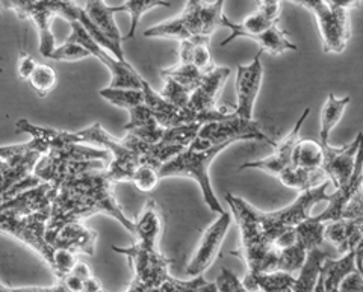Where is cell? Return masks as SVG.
Listing matches in <instances>:
<instances>
[{"label": "cell", "mask_w": 363, "mask_h": 292, "mask_svg": "<svg viewBox=\"0 0 363 292\" xmlns=\"http://www.w3.org/2000/svg\"><path fill=\"white\" fill-rule=\"evenodd\" d=\"M113 185L116 184L109 181L105 172H94L58 186L48 224L49 242L55 241L56 235L67 224L82 223L96 213H106L135 237V221L124 215L113 196Z\"/></svg>", "instance_id": "obj_1"}, {"label": "cell", "mask_w": 363, "mask_h": 292, "mask_svg": "<svg viewBox=\"0 0 363 292\" xmlns=\"http://www.w3.org/2000/svg\"><path fill=\"white\" fill-rule=\"evenodd\" d=\"M224 2H188L182 14L152 26L144 32L147 38H174L186 41L197 35L211 37L223 26Z\"/></svg>", "instance_id": "obj_2"}, {"label": "cell", "mask_w": 363, "mask_h": 292, "mask_svg": "<svg viewBox=\"0 0 363 292\" xmlns=\"http://www.w3.org/2000/svg\"><path fill=\"white\" fill-rule=\"evenodd\" d=\"M330 184V181H327L320 186L300 193L289 206L280 210L262 212L256 209V221L262 245L274 247V242L280 235L292 228H297L298 224L311 218L309 213L315 205L330 200V196H327V189Z\"/></svg>", "instance_id": "obj_3"}, {"label": "cell", "mask_w": 363, "mask_h": 292, "mask_svg": "<svg viewBox=\"0 0 363 292\" xmlns=\"http://www.w3.org/2000/svg\"><path fill=\"white\" fill-rule=\"evenodd\" d=\"M227 147H229L227 144L213 145V147H209V149L188 147L186 150H184L179 156H176L174 159L167 162L161 170H159V177L161 179L164 177L194 179L201 189L204 203L208 205L211 210L223 215L225 210L221 208L218 197L213 193L212 182L209 177V167L212 161Z\"/></svg>", "instance_id": "obj_4"}, {"label": "cell", "mask_w": 363, "mask_h": 292, "mask_svg": "<svg viewBox=\"0 0 363 292\" xmlns=\"http://www.w3.org/2000/svg\"><path fill=\"white\" fill-rule=\"evenodd\" d=\"M297 5L313 13L318 28L323 37L324 52L340 53L347 47L351 37L348 23V11L356 8L357 2H323V0H308V2H295Z\"/></svg>", "instance_id": "obj_5"}, {"label": "cell", "mask_w": 363, "mask_h": 292, "mask_svg": "<svg viewBox=\"0 0 363 292\" xmlns=\"http://www.w3.org/2000/svg\"><path fill=\"white\" fill-rule=\"evenodd\" d=\"M4 6L13 9L20 18H30L37 25L40 35V53L43 58L52 60L56 50L52 33V18L61 16L67 21H76V2H4Z\"/></svg>", "instance_id": "obj_6"}, {"label": "cell", "mask_w": 363, "mask_h": 292, "mask_svg": "<svg viewBox=\"0 0 363 292\" xmlns=\"http://www.w3.org/2000/svg\"><path fill=\"white\" fill-rule=\"evenodd\" d=\"M248 140L264 141L274 149L279 144L272 138H269L268 135L262 130L259 121L241 118L233 112L232 117L224 121H215V123H209V125H204L199 133V137L189 145V147L209 149V147H213V145H221V144L232 145L233 142L248 141Z\"/></svg>", "instance_id": "obj_7"}, {"label": "cell", "mask_w": 363, "mask_h": 292, "mask_svg": "<svg viewBox=\"0 0 363 292\" xmlns=\"http://www.w3.org/2000/svg\"><path fill=\"white\" fill-rule=\"evenodd\" d=\"M50 212L52 209L33 213L29 217H13L0 212V229L30 247L33 252L41 256V259L49 265V268L53 269L56 249L48 240Z\"/></svg>", "instance_id": "obj_8"}, {"label": "cell", "mask_w": 363, "mask_h": 292, "mask_svg": "<svg viewBox=\"0 0 363 292\" xmlns=\"http://www.w3.org/2000/svg\"><path fill=\"white\" fill-rule=\"evenodd\" d=\"M112 250L128 257L133 271L132 280L150 291L157 289L169 276L168 266L172 265V261L159 252V249H147L135 242L129 247L113 245Z\"/></svg>", "instance_id": "obj_9"}, {"label": "cell", "mask_w": 363, "mask_h": 292, "mask_svg": "<svg viewBox=\"0 0 363 292\" xmlns=\"http://www.w3.org/2000/svg\"><path fill=\"white\" fill-rule=\"evenodd\" d=\"M72 25V33L70 37L67 38L68 43H74L82 46L85 50L89 52L91 56H96V58L108 67V70L112 74V82L111 88H129V89H143V76L133 69V65H124L117 58L106 52L104 47H100L99 44L91 38L89 33L85 30V28L73 21Z\"/></svg>", "instance_id": "obj_10"}, {"label": "cell", "mask_w": 363, "mask_h": 292, "mask_svg": "<svg viewBox=\"0 0 363 292\" xmlns=\"http://www.w3.org/2000/svg\"><path fill=\"white\" fill-rule=\"evenodd\" d=\"M108 164L104 161H68L53 153L45 155L38 162L33 176L40 184H49L61 186L62 184L73 181L94 172H105Z\"/></svg>", "instance_id": "obj_11"}, {"label": "cell", "mask_w": 363, "mask_h": 292, "mask_svg": "<svg viewBox=\"0 0 363 292\" xmlns=\"http://www.w3.org/2000/svg\"><path fill=\"white\" fill-rule=\"evenodd\" d=\"M262 50L259 49L255 60L247 65H238L236 70V106L235 114L245 120H253V109L257 94L260 91L264 77V65H262Z\"/></svg>", "instance_id": "obj_12"}, {"label": "cell", "mask_w": 363, "mask_h": 292, "mask_svg": "<svg viewBox=\"0 0 363 292\" xmlns=\"http://www.w3.org/2000/svg\"><path fill=\"white\" fill-rule=\"evenodd\" d=\"M230 224H232L230 213L224 212L223 215H220L206 230H204L194 256L191 257L189 264L186 265L188 276L191 277L201 276L213 264V261L217 259Z\"/></svg>", "instance_id": "obj_13"}, {"label": "cell", "mask_w": 363, "mask_h": 292, "mask_svg": "<svg viewBox=\"0 0 363 292\" xmlns=\"http://www.w3.org/2000/svg\"><path fill=\"white\" fill-rule=\"evenodd\" d=\"M309 114H311V109L309 108L304 109L303 116L297 120V123H295V126L291 129V132L277 144L274 153L264 159L245 162L240 167V170H253L255 168V170L265 172V173L276 176L279 179V176L283 172H286L288 168L292 165L294 150H295V147H297V144L300 142V130H301V126L306 121V118L309 117Z\"/></svg>", "instance_id": "obj_14"}, {"label": "cell", "mask_w": 363, "mask_h": 292, "mask_svg": "<svg viewBox=\"0 0 363 292\" xmlns=\"http://www.w3.org/2000/svg\"><path fill=\"white\" fill-rule=\"evenodd\" d=\"M362 135L363 132H359L357 137L353 140V142H350L340 149H335L330 144L323 145V150H324L323 170L325 172L328 181L335 185L336 189L345 186L354 173Z\"/></svg>", "instance_id": "obj_15"}, {"label": "cell", "mask_w": 363, "mask_h": 292, "mask_svg": "<svg viewBox=\"0 0 363 292\" xmlns=\"http://www.w3.org/2000/svg\"><path fill=\"white\" fill-rule=\"evenodd\" d=\"M280 8L281 5L279 2H259L255 13L247 16L241 23H235V21H232L230 18H227L224 16L223 26L229 28L232 33L229 38L221 43V46H225V44H229L238 37H245V38L257 37L262 32L268 30L269 28L279 25Z\"/></svg>", "instance_id": "obj_16"}, {"label": "cell", "mask_w": 363, "mask_h": 292, "mask_svg": "<svg viewBox=\"0 0 363 292\" xmlns=\"http://www.w3.org/2000/svg\"><path fill=\"white\" fill-rule=\"evenodd\" d=\"M56 194H58V186L41 184L5 201L0 208V212L13 217H29L43 210H50Z\"/></svg>", "instance_id": "obj_17"}, {"label": "cell", "mask_w": 363, "mask_h": 292, "mask_svg": "<svg viewBox=\"0 0 363 292\" xmlns=\"http://www.w3.org/2000/svg\"><path fill=\"white\" fill-rule=\"evenodd\" d=\"M362 186H363V135H362L360 147L357 152V159H356L353 176H351V179L345 186L335 191V193L330 196V200H328L327 209L323 210L320 215H316L315 218L325 224L342 218L345 209L350 205V201L354 198V196L359 193Z\"/></svg>", "instance_id": "obj_18"}, {"label": "cell", "mask_w": 363, "mask_h": 292, "mask_svg": "<svg viewBox=\"0 0 363 292\" xmlns=\"http://www.w3.org/2000/svg\"><path fill=\"white\" fill-rule=\"evenodd\" d=\"M97 241V233L86 228L84 223H70L61 229V232L56 235L52 245L55 249H64L72 252L74 254L84 253V254H94Z\"/></svg>", "instance_id": "obj_19"}, {"label": "cell", "mask_w": 363, "mask_h": 292, "mask_svg": "<svg viewBox=\"0 0 363 292\" xmlns=\"http://www.w3.org/2000/svg\"><path fill=\"white\" fill-rule=\"evenodd\" d=\"M162 212L153 198L144 205L138 218L135 220L136 242L147 249H157V241L162 232Z\"/></svg>", "instance_id": "obj_20"}, {"label": "cell", "mask_w": 363, "mask_h": 292, "mask_svg": "<svg viewBox=\"0 0 363 292\" xmlns=\"http://www.w3.org/2000/svg\"><path fill=\"white\" fill-rule=\"evenodd\" d=\"M363 237V221L340 218L327 223L325 240L330 241L340 254H348L356 250Z\"/></svg>", "instance_id": "obj_21"}, {"label": "cell", "mask_w": 363, "mask_h": 292, "mask_svg": "<svg viewBox=\"0 0 363 292\" xmlns=\"http://www.w3.org/2000/svg\"><path fill=\"white\" fill-rule=\"evenodd\" d=\"M297 277L285 271L274 273H252L247 271L242 283L250 292H289Z\"/></svg>", "instance_id": "obj_22"}, {"label": "cell", "mask_w": 363, "mask_h": 292, "mask_svg": "<svg viewBox=\"0 0 363 292\" xmlns=\"http://www.w3.org/2000/svg\"><path fill=\"white\" fill-rule=\"evenodd\" d=\"M143 91L145 97V105L150 108L156 121L165 129L180 126V111L169 105L161 93L155 91L152 85L145 79L143 81Z\"/></svg>", "instance_id": "obj_23"}, {"label": "cell", "mask_w": 363, "mask_h": 292, "mask_svg": "<svg viewBox=\"0 0 363 292\" xmlns=\"http://www.w3.org/2000/svg\"><path fill=\"white\" fill-rule=\"evenodd\" d=\"M82 6L89 20L99 28V30L113 44H117L118 47H121V32L116 23V18H113V14L116 13L111 9V5L105 2H86Z\"/></svg>", "instance_id": "obj_24"}, {"label": "cell", "mask_w": 363, "mask_h": 292, "mask_svg": "<svg viewBox=\"0 0 363 292\" xmlns=\"http://www.w3.org/2000/svg\"><path fill=\"white\" fill-rule=\"evenodd\" d=\"M327 254L320 249H313L308 253L306 262L300 269V276L297 277L292 292H315V288L320 282L323 274V265Z\"/></svg>", "instance_id": "obj_25"}, {"label": "cell", "mask_w": 363, "mask_h": 292, "mask_svg": "<svg viewBox=\"0 0 363 292\" xmlns=\"http://www.w3.org/2000/svg\"><path fill=\"white\" fill-rule=\"evenodd\" d=\"M279 181L292 189H298L300 193L313 189L328 181L324 170H304L298 167H289L286 172L279 176Z\"/></svg>", "instance_id": "obj_26"}, {"label": "cell", "mask_w": 363, "mask_h": 292, "mask_svg": "<svg viewBox=\"0 0 363 292\" xmlns=\"http://www.w3.org/2000/svg\"><path fill=\"white\" fill-rule=\"evenodd\" d=\"M351 102V97L345 96L337 99L335 94H328L325 103L321 111V128H320V142L321 145L328 144V137L330 132L336 128L337 123L342 118L347 106Z\"/></svg>", "instance_id": "obj_27"}, {"label": "cell", "mask_w": 363, "mask_h": 292, "mask_svg": "<svg viewBox=\"0 0 363 292\" xmlns=\"http://www.w3.org/2000/svg\"><path fill=\"white\" fill-rule=\"evenodd\" d=\"M324 150L321 142L313 140H300L292 155V167L304 170H323Z\"/></svg>", "instance_id": "obj_28"}, {"label": "cell", "mask_w": 363, "mask_h": 292, "mask_svg": "<svg viewBox=\"0 0 363 292\" xmlns=\"http://www.w3.org/2000/svg\"><path fill=\"white\" fill-rule=\"evenodd\" d=\"M252 40H255L259 44L260 50L267 52L272 56L283 55L286 50H297V46L288 38L286 32L279 25L269 28L268 30L262 32L257 37H253Z\"/></svg>", "instance_id": "obj_29"}, {"label": "cell", "mask_w": 363, "mask_h": 292, "mask_svg": "<svg viewBox=\"0 0 363 292\" xmlns=\"http://www.w3.org/2000/svg\"><path fill=\"white\" fill-rule=\"evenodd\" d=\"M159 6H172V4L168 2H157V0H128L126 4L123 5H117V6H111V9L113 13H128L130 14V29L128 32V35L124 40H132L136 33V28H138L140 20L143 17V14H145L147 11H150L153 8H159Z\"/></svg>", "instance_id": "obj_30"}, {"label": "cell", "mask_w": 363, "mask_h": 292, "mask_svg": "<svg viewBox=\"0 0 363 292\" xmlns=\"http://www.w3.org/2000/svg\"><path fill=\"white\" fill-rule=\"evenodd\" d=\"M99 94L104 97L111 105L123 108V109H133L145 103V97L143 89H129V88H104L100 89Z\"/></svg>", "instance_id": "obj_31"}, {"label": "cell", "mask_w": 363, "mask_h": 292, "mask_svg": "<svg viewBox=\"0 0 363 292\" xmlns=\"http://www.w3.org/2000/svg\"><path fill=\"white\" fill-rule=\"evenodd\" d=\"M161 74H162V77H169V79L176 81L182 86L192 89V91H196V89L203 84V81L206 79V76H208L203 72H200L196 65L179 64V62L173 67H169V69L161 70Z\"/></svg>", "instance_id": "obj_32"}, {"label": "cell", "mask_w": 363, "mask_h": 292, "mask_svg": "<svg viewBox=\"0 0 363 292\" xmlns=\"http://www.w3.org/2000/svg\"><path fill=\"white\" fill-rule=\"evenodd\" d=\"M325 228L327 224L318 221L315 217L303 221L297 226L298 244H301L308 253L313 249H320L325 240Z\"/></svg>", "instance_id": "obj_33"}, {"label": "cell", "mask_w": 363, "mask_h": 292, "mask_svg": "<svg viewBox=\"0 0 363 292\" xmlns=\"http://www.w3.org/2000/svg\"><path fill=\"white\" fill-rule=\"evenodd\" d=\"M192 43V60L191 64L196 65L200 72H203L204 74L212 73L217 65L213 62L212 53L209 49V43H211V37L206 35H197L194 38H191Z\"/></svg>", "instance_id": "obj_34"}, {"label": "cell", "mask_w": 363, "mask_h": 292, "mask_svg": "<svg viewBox=\"0 0 363 292\" xmlns=\"http://www.w3.org/2000/svg\"><path fill=\"white\" fill-rule=\"evenodd\" d=\"M28 82L33 88V91H35L38 96L44 97L56 86L58 76H56L53 67H50L49 64H38L35 72L32 73Z\"/></svg>", "instance_id": "obj_35"}, {"label": "cell", "mask_w": 363, "mask_h": 292, "mask_svg": "<svg viewBox=\"0 0 363 292\" xmlns=\"http://www.w3.org/2000/svg\"><path fill=\"white\" fill-rule=\"evenodd\" d=\"M192 93H194L192 89L182 86L176 81L169 79V77H164V88L161 94L169 105H173L179 111H184L189 105Z\"/></svg>", "instance_id": "obj_36"}, {"label": "cell", "mask_w": 363, "mask_h": 292, "mask_svg": "<svg viewBox=\"0 0 363 292\" xmlns=\"http://www.w3.org/2000/svg\"><path fill=\"white\" fill-rule=\"evenodd\" d=\"M204 283H206V280L203 276L194 277L192 280H179L173 276H168L165 282L153 292H197Z\"/></svg>", "instance_id": "obj_37"}, {"label": "cell", "mask_w": 363, "mask_h": 292, "mask_svg": "<svg viewBox=\"0 0 363 292\" xmlns=\"http://www.w3.org/2000/svg\"><path fill=\"white\" fill-rule=\"evenodd\" d=\"M129 121L124 125V130L130 132L135 129H141L145 126H150L153 123H156V118L153 116V112L150 111V108L147 106L145 103L135 106L133 109L129 111Z\"/></svg>", "instance_id": "obj_38"}, {"label": "cell", "mask_w": 363, "mask_h": 292, "mask_svg": "<svg viewBox=\"0 0 363 292\" xmlns=\"http://www.w3.org/2000/svg\"><path fill=\"white\" fill-rule=\"evenodd\" d=\"M159 179L161 177H159V172L156 168L150 165H141L138 168V172L135 173L132 184L138 189L144 191V193H150V191H153L159 184Z\"/></svg>", "instance_id": "obj_39"}, {"label": "cell", "mask_w": 363, "mask_h": 292, "mask_svg": "<svg viewBox=\"0 0 363 292\" xmlns=\"http://www.w3.org/2000/svg\"><path fill=\"white\" fill-rule=\"evenodd\" d=\"M86 56H91V55L82 46L65 41L62 46L56 47V50L52 55V60L53 61H79V60L86 58Z\"/></svg>", "instance_id": "obj_40"}, {"label": "cell", "mask_w": 363, "mask_h": 292, "mask_svg": "<svg viewBox=\"0 0 363 292\" xmlns=\"http://www.w3.org/2000/svg\"><path fill=\"white\" fill-rule=\"evenodd\" d=\"M37 62L33 61L32 56L26 52H21L20 53V58H18V64H17V72L20 79L23 81H29V77L32 76V73L35 72L37 69Z\"/></svg>", "instance_id": "obj_41"}, {"label": "cell", "mask_w": 363, "mask_h": 292, "mask_svg": "<svg viewBox=\"0 0 363 292\" xmlns=\"http://www.w3.org/2000/svg\"><path fill=\"white\" fill-rule=\"evenodd\" d=\"M342 218L363 221V186L360 188L359 193L354 196V198L350 201V205L345 209Z\"/></svg>", "instance_id": "obj_42"}, {"label": "cell", "mask_w": 363, "mask_h": 292, "mask_svg": "<svg viewBox=\"0 0 363 292\" xmlns=\"http://www.w3.org/2000/svg\"><path fill=\"white\" fill-rule=\"evenodd\" d=\"M339 292H363V276L359 271L348 274L340 283Z\"/></svg>", "instance_id": "obj_43"}, {"label": "cell", "mask_w": 363, "mask_h": 292, "mask_svg": "<svg viewBox=\"0 0 363 292\" xmlns=\"http://www.w3.org/2000/svg\"><path fill=\"white\" fill-rule=\"evenodd\" d=\"M61 282L67 286L68 291L72 292H84V288H85V282L84 280H81L79 277H76L74 274H68L65 279H62Z\"/></svg>", "instance_id": "obj_44"}, {"label": "cell", "mask_w": 363, "mask_h": 292, "mask_svg": "<svg viewBox=\"0 0 363 292\" xmlns=\"http://www.w3.org/2000/svg\"><path fill=\"white\" fill-rule=\"evenodd\" d=\"M72 274H74L76 277H79L81 280H84V282H86V280H89L91 277H93V273H91V268L88 264L82 262V261H77Z\"/></svg>", "instance_id": "obj_45"}, {"label": "cell", "mask_w": 363, "mask_h": 292, "mask_svg": "<svg viewBox=\"0 0 363 292\" xmlns=\"http://www.w3.org/2000/svg\"><path fill=\"white\" fill-rule=\"evenodd\" d=\"M354 253H356V266H357V271L363 276V237H362L359 245L356 247Z\"/></svg>", "instance_id": "obj_46"}, {"label": "cell", "mask_w": 363, "mask_h": 292, "mask_svg": "<svg viewBox=\"0 0 363 292\" xmlns=\"http://www.w3.org/2000/svg\"><path fill=\"white\" fill-rule=\"evenodd\" d=\"M99 291H101V285L96 277H91L89 280H86L84 292H99Z\"/></svg>", "instance_id": "obj_47"}, {"label": "cell", "mask_w": 363, "mask_h": 292, "mask_svg": "<svg viewBox=\"0 0 363 292\" xmlns=\"http://www.w3.org/2000/svg\"><path fill=\"white\" fill-rule=\"evenodd\" d=\"M197 292H218V286L215 282H206Z\"/></svg>", "instance_id": "obj_48"}, {"label": "cell", "mask_w": 363, "mask_h": 292, "mask_svg": "<svg viewBox=\"0 0 363 292\" xmlns=\"http://www.w3.org/2000/svg\"><path fill=\"white\" fill-rule=\"evenodd\" d=\"M99 292H105V291H104V289H101V291H99Z\"/></svg>", "instance_id": "obj_49"}]
</instances>
